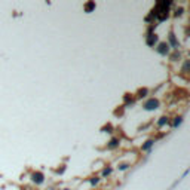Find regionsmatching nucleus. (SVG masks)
Listing matches in <instances>:
<instances>
[{"label": "nucleus", "instance_id": "f257e3e1", "mask_svg": "<svg viewBox=\"0 0 190 190\" xmlns=\"http://www.w3.org/2000/svg\"><path fill=\"white\" fill-rule=\"evenodd\" d=\"M157 105H159L157 100L152 98V100H149L147 103L144 104V108H146V110H155V108H157Z\"/></svg>", "mask_w": 190, "mask_h": 190}, {"label": "nucleus", "instance_id": "f03ea898", "mask_svg": "<svg viewBox=\"0 0 190 190\" xmlns=\"http://www.w3.org/2000/svg\"><path fill=\"white\" fill-rule=\"evenodd\" d=\"M168 51H169V45H168V43H160V45H159V48H157V52H159V53H162V55L168 53Z\"/></svg>", "mask_w": 190, "mask_h": 190}, {"label": "nucleus", "instance_id": "7ed1b4c3", "mask_svg": "<svg viewBox=\"0 0 190 190\" xmlns=\"http://www.w3.org/2000/svg\"><path fill=\"white\" fill-rule=\"evenodd\" d=\"M33 181H34V183H37V184L43 183V174H42V172L33 174Z\"/></svg>", "mask_w": 190, "mask_h": 190}, {"label": "nucleus", "instance_id": "20e7f679", "mask_svg": "<svg viewBox=\"0 0 190 190\" xmlns=\"http://www.w3.org/2000/svg\"><path fill=\"white\" fill-rule=\"evenodd\" d=\"M94 9H95V3H94V2H88L86 5H85V12H86V14L92 12Z\"/></svg>", "mask_w": 190, "mask_h": 190}, {"label": "nucleus", "instance_id": "39448f33", "mask_svg": "<svg viewBox=\"0 0 190 190\" xmlns=\"http://www.w3.org/2000/svg\"><path fill=\"white\" fill-rule=\"evenodd\" d=\"M156 42H157V37H156L155 34H150V36H149V39H147V45H149V46H153Z\"/></svg>", "mask_w": 190, "mask_h": 190}, {"label": "nucleus", "instance_id": "423d86ee", "mask_svg": "<svg viewBox=\"0 0 190 190\" xmlns=\"http://www.w3.org/2000/svg\"><path fill=\"white\" fill-rule=\"evenodd\" d=\"M153 144H155V141H153V140H149V141L143 146V150H150V147H152Z\"/></svg>", "mask_w": 190, "mask_h": 190}, {"label": "nucleus", "instance_id": "0eeeda50", "mask_svg": "<svg viewBox=\"0 0 190 190\" xmlns=\"http://www.w3.org/2000/svg\"><path fill=\"white\" fill-rule=\"evenodd\" d=\"M118 144H119V140L113 138V140H111V141H110V144H108V147H110V149H113V147H116Z\"/></svg>", "mask_w": 190, "mask_h": 190}, {"label": "nucleus", "instance_id": "6e6552de", "mask_svg": "<svg viewBox=\"0 0 190 190\" xmlns=\"http://www.w3.org/2000/svg\"><path fill=\"white\" fill-rule=\"evenodd\" d=\"M169 42H171V45H172L174 48H177L178 45H177V42H175V37H174V34H169Z\"/></svg>", "mask_w": 190, "mask_h": 190}, {"label": "nucleus", "instance_id": "1a4fd4ad", "mask_svg": "<svg viewBox=\"0 0 190 190\" xmlns=\"http://www.w3.org/2000/svg\"><path fill=\"white\" fill-rule=\"evenodd\" d=\"M181 122H183V118H177V119H175V122L172 123V126H174V128H177V126H178Z\"/></svg>", "mask_w": 190, "mask_h": 190}, {"label": "nucleus", "instance_id": "9d476101", "mask_svg": "<svg viewBox=\"0 0 190 190\" xmlns=\"http://www.w3.org/2000/svg\"><path fill=\"white\" fill-rule=\"evenodd\" d=\"M166 122H168V119H166V118H160V121H159V126H163Z\"/></svg>", "mask_w": 190, "mask_h": 190}, {"label": "nucleus", "instance_id": "9b49d317", "mask_svg": "<svg viewBox=\"0 0 190 190\" xmlns=\"http://www.w3.org/2000/svg\"><path fill=\"white\" fill-rule=\"evenodd\" d=\"M110 172H111V168H105V169L103 171V175H108Z\"/></svg>", "mask_w": 190, "mask_h": 190}, {"label": "nucleus", "instance_id": "f8f14e48", "mask_svg": "<svg viewBox=\"0 0 190 190\" xmlns=\"http://www.w3.org/2000/svg\"><path fill=\"white\" fill-rule=\"evenodd\" d=\"M146 94H147V89H141L140 91V97H146Z\"/></svg>", "mask_w": 190, "mask_h": 190}, {"label": "nucleus", "instance_id": "ddd939ff", "mask_svg": "<svg viewBox=\"0 0 190 190\" xmlns=\"http://www.w3.org/2000/svg\"><path fill=\"white\" fill-rule=\"evenodd\" d=\"M126 168H128V165H126V163H122V165H119V169H122V171H125Z\"/></svg>", "mask_w": 190, "mask_h": 190}, {"label": "nucleus", "instance_id": "4468645a", "mask_svg": "<svg viewBox=\"0 0 190 190\" xmlns=\"http://www.w3.org/2000/svg\"><path fill=\"white\" fill-rule=\"evenodd\" d=\"M97 183H98V178H92L91 180V184H97Z\"/></svg>", "mask_w": 190, "mask_h": 190}, {"label": "nucleus", "instance_id": "2eb2a0df", "mask_svg": "<svg viewBox=\"0 0 190 190\" xmlns=\"http://www.w3.org/2000/svg\"><path fill=\"white\" fill-rule=\"evenodd\" d=\"M181 14H183V9H178V11L175 12V15H177V17H178V15H181Z\"/></svg>", "mask_w": 190, "mask_h": 190}, {"label": "nucleus", "instance_id": "dca6fc26", "mask_svg": "<svg viewBox=\"0 0 190 190\" xmlns=\"http://www.w3.org/2000/svg\"><path fill=\"white\" fill-rule=\"evenodd\" d=\"M187 69H189V63H186V64H184V71H187Z\"/></svg>", "mask_w": 190, "mask_h": 190}, {"label": "nucleus", "instance_id": "f3484780", "mask_svg": "<svg viewBox=\"0 0 190 190\" xmlns=\"http://www.w3.org/2000/svg\"><path fill=\"white\" fill-rule=\"evenodd\" d=\"M66 190H67V189H66Z\"/></svg>", "mask_w": 190, "mask_h": 190}]
</instances>
